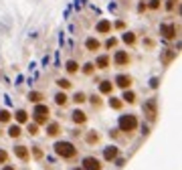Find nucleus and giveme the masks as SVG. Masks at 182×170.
<instances>
[{
  "label": "nucleus",
  "mask_w": 182,
  "mask_h": 170,
  "mask_svg": "<svg viewBox=\"0 0 182 170\" xmlns=\"http://www.w3.org/2000/svg\"><path fill=\"white\" fill-rule=\"evenodd\" d=\"M55 152L59 156H63V158H73L77 154V150H75V146L71 142H57L55 144Z\"/></svg>",
  "instance_id": "obj_1"
},
{
  "label": "nucleus",
  "mask_w": 182,
  "mask_h": 170,
  "mask_svg": "<svg viewBox=\"0 0 182 170\" xmlns=\"http://www.w3.org/2000/svg\"><path fill=\"white\" fill-rule=\"evenodd\" d=\"M136 125H138V120H136V115H122L119 117V128H122V132H134L136 130Z\"/></svg>",
  "instance_id": "obj_2"
},
{
  "label": "nucleus",
  "mask_w": 182,
  "mask_h": 170,
  "mask_svg": "<svg viewBox=\"0 0 182 170\" xmlns=\"http://www.w3.org/2000/svg\"><path fill=\"white\" fill-rule=\"evenodd\" d=\"M142 109H144V115H146L148 120H154V117L158 115V101H156V99H148V101H144Z\"/></svg>",
  "instance_id": "obj_3"
},
{
  "label": "nucleus",
  "mask_w": 182,
  "mask_h": 170,
  "mask_svg": "<svg viewBox=\"0 0 182 170\" xmlns=\"http://www.w3.org/2000/svg\"><path fill=\"white\" fill-rule=\"evenodd\" d=\"M33 115H34V120H36V124H45L47 117H49V107L39 103V105L34 107V113H33Z\"/></svg>",
  "instance_id": "obj_4"
},
{
  "label": "nucleus",
  "mask_w": 182,
  "mask_h": 170,
  "mask_svg": "<svg viewBox=\"0 0 182 170\" xmlns=\"http://www.w3.org/2000/svg\"><path fill=\"white\" fill-rule=\"evenodd\" d=\"M83 170H101V162L93 156H87L83 160Z\"/></svg>",
  "instance_id": "obj_5"
},
{
  "label": "nucleus",
  "mask_w": 182,
  "mask_h": 170,
  "mask_svg": "<svg viewBox=\"0 0 182 170\" xmlns=\"http://www.w3.org/2000/svg\"><path fill=\"white\" fill-rule=\"evenodd\" d=\"M114 61H115V65H117V67L127 65V63H130V55H127V51H117L115 57H114Z\"/></svg>",
  "instance_id": "obj_6"
},
{
  "label": "nucleus",
  "mask_w": 182,
  "mask_h": 170,
  "mask_svg": "<svg viewBox=\"0 0 182 170\" xmlns=\"http://www.w3.org/2000/svg\"><path fill=\"white\" fill-rule=\"evenodd\" d=\"M160 34H164V39H174L176 26H174V24H162V26H160Z\"/></svg>",
  "instance_id": "obj_7"
},
{
  "label": "nucleus",
  "mask_w": 182,
  "mask_h": 170,
  "mask_svg": "<svg viewBox=\"0 0 182 170\" xmlns=\"http://www.w3.org/2000/svg\"><path fill=\"white\" fill-rule=\"evenodd\" d=\"M115 85L127 91V87L132 85V77H130V75H117V77H115Z\"/></svg>",
  "instance_id": "obj_8"
},
{
  "label": "nucleus",
  "mask_w": 182,
  "mask_h": 170,
  "mask_svg": "<svg viewBox=\"0 0 182 170\" xmlns=\"http://www.w3.org/2000/svg\"><path fill=\"white\" fill-rule=\"evenodd\" d=\"M99 91L105 93V95H109V93L114 91V83H111V81H107V79H103L101 83H99Z\"/></svg>",
  "instance_id": "obj_9"
},
{
  "label": "nucleus",
  "mask_w": 182,
  "mask_h": 170,
  "mask_svg": "<svg viewBox=\"0 0 182 170\" xmlns=\"http://www.w3.org/2000/svg\"><path fill=\"white\" fill-rule=\"evenodd\" d=\"M176 55H178V51H176V49H168V51L162 55V63H164V65H168V63H170Z\"/></svg>",
  "instance_id": "obj_10"
},
{
  "label": "nucleus",
  "mask_w": 182,
  "mask_h": 170,
  "mask_svg": "<svg viewBox=\"0 0 182 170\" xmlns=\"http://www.w3.org/2000/svg\"><path fill=\"white\" fill-rule=\"evenodd\" d=\"M95 67H99V69H107V67H109V57H107V55L97 57V59H95Z\"/></svg>",
  "instance_id": "obj_11"
},
{
  "label": "nucleus",
  "mask_w": 182,
  "mask_h": 170,
  "mask_svg": "<svg viewBox=\"0 0 182 170\" xmlns=\"http://www.w3.org/2000/svg\"><path fill=\"white\" fill-rule=\"evenodd\" d=\"M14 154H16L20 160H28V150H26L24 146H16L14 148Z\"/></svg>",
  "instance_id": "obj_12"
},
{
  "label": "nucleus",
  "mask_w": 182,
  "mask_h": 170,
  "mask_svg": "<svg viewBox=\"0 0 182 170\" xmlns=\"http://www.w3.org/2000/svg\"><path fill=\"white\" fill-rule=\"evenodd\" d=\"M85 120H87V115L83 112H79V109L73 112V122H75V124H85Z\"/></svg>",
  "instance_id": "obj_13"
},
{
  "label": "nucleus",
  "mask_w": 182,
  "mask_h": 170,
  "mask_svg": "<svg viewBox=\"0 0 182 170\" xmlns=\"http://www.w3.org/2000/svg\"><path fill=\"white\" fill-rule=\"evenodd\" d=\"M109 31H111V23H109V20H101V23L97 24V33H109Z\"/></svg>",
  "instance_id": "obj_14"
},
{
  "label": "nucleus",
  "mask_w": 182,
  "mask_h": 170,
  "mask_svg": "<svg viewBox=\"0 0 182 170\" xmlns=\"http://www.w3.org/2000/svg\"><path fill=\"white\" fill-rule=\"evenodd\" d=\"M85 47H87L89 51H93V53H95V51L99 49V41H97V39H87V43H85Z\"/></svg>",
  "instance_id": "obj_15"
},
{
  "label": "nucleus",
  "mask_w": 182,
  "mask_h": 170,
  "mask_svg": "<svg viewBox=\"0 0 182 170\" xmlns=\"http://www.w3.org/2000/svg\"><path fill=\"white\" fill-rule=\"evenodd\" d=\"M103 156H105V160H114L115 156H117V148H115V146H109L107 150H105V154H103Z\"/></svg>",
  "instance_id": "obj_16"
},
{
  "label": "nucleus",
  "mask_w": 182,
  "mask_h": 170,
  "mask_svg": "<svg viewBox=\"0 0 182 170\" xmlns=\"http://www.w3.org/2000/svg\"><path fill=\"white\" fill-rule=\"evenodd\" d=\"M28 99L34 101V103H39L41 99H45V95H43V93H39V91H31V93H28Z\"/></svg>",
  "instance_id": "obj_17"
},
{
  "label": "nucleus",
  "mask_w": 182,
  "mask_h": 170,
  "mask_svg": "<svg viewBox=\"0 0 182 170\" xmlns=\"http://www.w3.org/2000/svg\"><path fill=\"white\" fill-rule=\"evenodd\" d=\"M124 101H127V103H134L136 101V93L134 91H124V97H122Z\"/></svg>",
  "instance_id": "obj_18"
},
{
  "label": "nucleus",
  "mask_w": 182,
  "mask_h": 170,
  "mask_svg": "<svg viewBox=\"0 0 182 170\" xmlns=\"http://www.w3.org/2000/svg\"><path fill=\"white\" fill-rule=\"evenodd\" d=\"M73 101H75V103H83V101H87V95H85L83 91H77V93L73 95Z\"/></svg>",
  "instance_id": "obj_19"
},
{
  "label": "nucleus",
  "mask_w": 182,
  "mask_h": 170,
  "mask_svg": "<svg viewBox=\"0 0 182 170\" xmlns=\"http://www.w3.org/2000/svg\"><path fill=\"white\" fill-rule=\"evenodd\" d=\"M26 120H28L26 112H24V109H18V112H16V122H18V124H24Z\"/></svg>",
  "instance_id": "obj_20"
},
{
  "label": "nucleus",
  "mask_w": 182,
  "mask_h": 170,
  "mask_svg": "<svg viewBox=\"0 0 182 170\" xmlns=\"http://www.w3.org/2000/svg\"><path fill=\"white\" fill-rule=\"evenodd\" d=\"M55 101H57V105H65V103L69 101V97L65 93H57V95H55Z\"/></svg>",
  "instance_id": "obj_21"
},
{
  "label": "nucleus",
  "mask_w": 182,
  "mask_h": 170,
  "mask_svg": "<svg viewBox=\"0 0 182 170\" xmlns=\"http://www.w3.org/2000/svg\"><path fill=\"white\" fill-rule=\"evenodd\" d=\"M122 39H124L125 45H134V43H136V36H134V33H125Z\"/></svg>",
  "instance_id": "obj_22"
},
{
  "label": "nucleus",
  "mask_w": 182,
  "mask_h": 170,
  "mask_svg": "<svg viewBox=\"0 0 182 170\" xmlns=\"http://www.w3.org/2000/svg\"><path fill=\"white\" fill-rule=\"evenodd\" d=\"M67 71L69 73H77V71H79V65H77L75 61H67Z\"/></svg>",
  "instance_id": "obj_23"
},
{
  "label": "nucleus",
  "mask_w": 182,
  "mask_h": 170,
  "mask_svg": "<svg viewBox=\"0 0 182 170\" xmlns=\"http://www.w3.org/2000/svg\"><path fill=\"white\" fill-rule=\"evenodd\" d=\"M47 134H49V136H57V134H59V125L57 124H51L49 128H47Z\"/></svg>",
  "instance_id": "obj_24"
},
{
  "label": "nucleus",
  "mask_w": 182,
  "mask_h": 170,
  "mask_svg": "<svg viewBox=\"0 0 182 170\" xmlns=\"http://www.w3.org/2000/svg\"><path fill=\"white\" fill-rule=\"evenodd\" d=\"M8 134H10L12 138H18V136H20V125H10Z\"/></svg>",
  "instance_id": "obj_25"
},
{
  "label": "nucleus",
  "mask_w": 182,
  "mask_h": 170,
  "mask_svg": "<svg viewBox=\"0 0 182 170\" xmlns=\"http://www.w3.org/2000/svg\"><path fill=\"white\" fill-rule=\"evenodd\" d=\"M57 85L63 87V89H69V87H71V81L69 79H57Z\"/></svg>",
  "instance_id": "obj_26"
},
{
  "label": "nucleus",
  "mask_w": 182,
  "mask_h": 170,
  "mask_svg": "<svg viewBox=\"0 0 182 170\" xmlns=\"http://www.w3.org/2000/svg\"><path fill=\"white\" fill-rule=\"evenodd\" d=\"M8 120H10V113L6 109H0V122H8Z\"/></svg>",
  "instance_id": "obj_27"
},
{
  "label": "nucleus",
  "mask_w": 182,
  "mask_h": 170,
  "mask_svg": "<svg viewBox=\"0 0 182 170\" xmlns=\"http://www.w3.org/2000/svg\"><path fill=\"white\" fill-rule=\"evenodd\" d=\"M93 69H95V65H93V63H87V65L83 67V73H85V75H91V73H93Z\"/></svg>",
  "instance_id": "obj_28"
},
{
  "label": "nucleus",
  "mask_w": 182,
  "mask_h": 170,
  "mask_svg": "<svg viewBox=\"0 0 182 170\" xmlns=\"http://www.w3.org/2000/svg\"><path fill=\"white\" fill-rule=\"evenodd\" d=\"M109 105H111L114 109H119V107H122V101H119V99H115V97H111V99H109Z\"/></svg>",
  "instance_id": "obj_29"
},
{
  "label": "nucleus",
  "mask_w": 182,
  "mask_h": 170,
  "mask_svg": "<svg viewBox=\"0 0 182 170\" xmlns=\"http://www.w3.org/2000/svg\"><path fill=\"white\" fill-rule=\"evenodd\" d=\"M28 134H31V136H36V134H39V128H36V124H28Z\"/></svg>",
  "instance_id": "obj_30"
},
{
  "label": "nucleus",
  "mask_w": 182,
  "mask_h": 170,
  "mask_svg": "<svg viewBox=\"0 0 182 170\" xmlns=\"http://www.w3.org/2000/svg\"><path fill=\"white\" fill-rule=\"evenodd\" d=\"M115 43H117V39H114V36H111V39H107L105 47H107V49H111V47H115Z\"/></svg>",
  "instance_id": "obj_31"
},
{
  "label": "nucleus",
  "mask_w": 182,
  "mask_h": 170,
  "mask_svg": "<svg viewBox=\"0 0 182 170\" xmlns=\"http://www.w3.org/2000/svg\"><path fill=\"white\" fill-rule=\"evenodd\" d=\"M33 152H34V156H36V158H41V156H43V150H41L39 146H34V150H33Z\"/></svg>",
  "instance_id": "obj_32"
},
{
  "label": "nucleus",
  "mask_w": 182,
  "mask_h": 170,
  "mask_svg": "<svg viewBox=\"0 0 182 170\" xmlns=\"http://www.w3.org/2000/svg\"><path fill=\"white\" fill-rule=\"evenodd\" d=\"M150 8H154V10L160 8V0H152V2H150Z\"/></svg>",
  "instance_id": "obj_33"
},
{
  "label": "nucleus",
  "mask_w": 182,
  "mask_h": 170,
  "mask_svg": "<svg viewBox=\"0 0 182 170\" xmlns=\"http://www.w3.org/2000/svg\"><path fill=\"white\" fill-rule=\"evenodd\" d=\"M2 162H6V152H4V150H0V164H2Z\"/></svg>",
  "instance_id": "obj_34"
},
{
  "label": "nucleus",
  "mask_w": 182,
  "mask_h": 170,
  "mask_svg": "<svg viewBox=\"0 0 182 170\" xmlns=\"http://www.w3.org/2000/svg\"><path fill=\"white\" fill-rule=\"evenodd\" d=\"M150 85H152V87H158V79H156V77H154V79L150 81Z\"/></svg>",
  "instance_id": "obj_35"
},
{
  "label": "nucleus",
  "mask_w": 182,
  "mask_h": 170,
  "mask_svg": "<svg viewBox=\"0 0 182 170\" xmlns=\"http://www.w3.org/2000/svg\"><path fill=\"white\" fill-rule=\"evenodd\" d=\"M2 170H14V168H12V166H4Z\"/></svg>",
  "instance_id": "obj_36"
},
{
  "label": "nucleus",
  "mask_w": 182,
  "mask_h": 170,
  "mask_svg": "<svg viewBox=\"0 0 182 170\" xmlns=\"http://www.w3.org/2000/svg\"><path fill=\"white\" fill-rule=\"evenodd\" d=\"M77 170H79V168H77Z\"/></svg>",
  "instance_id": "obj_37"
}]
</instances>
